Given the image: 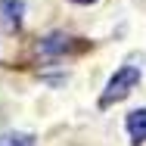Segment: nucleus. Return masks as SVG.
<instances>
[{
  "label": "nucleus",
  "mask_w": 146,
  "mask_h": 146,
  "mask_svg": "<svg viewBox=\"0 0 146 146\" xmlns=\"http://www.w3.org/2000/svg\"><path fill=\"white\" fill-rule=\"evenodd\" d=\"M137 84H140V68H137V65H124V68H118L115 75H112V81L106 84L103 96H100V106L106 109V106H112V103H118V100H124Z\"/></svg>",
  "instance_id": "1"
},
{
  "label": "nucleus",
  "mask_w": 146,
  "mask_h": 146,
  "mask_svg": "<svg viewBox=\"0 0 146 146\" xmlns=\"http://www.w3.org/2000/svg\"><path fill=\"white\" fill-rule=\"evenodd\" d=\"M22 13H25V3L22 0H0V25L3 28H19L22 25Z\"/></svg>",
  "instance_id": "2"
},
{
  "label": "nucleus",
  "mask_w": 146,
  "mask_h": 146,
  "mask_svg": "<svg viewBox=\"0 0 146 146\" xmlns=\"http://www.w3.org/2000/svg\"><path fill=\"white\" fill-rule=\"evenodd\" d=\"M127 134L134 143H143L146 140V109H137L127 115Z\"/></svg>",
  "instance_id": "3"
},
{
  "label": "nucleus",
  "mask_w": 146,
  "mask_h": 146,
  "mask_svg": "<svg viewBox=\"0 0 146 146\" xmlns=\"http://www.w3.org/2000/svg\"><path fill=\"white\" fill-rule=\"evenodd\" d=\"M72 37H65V34H50L44 44H40V53H47V56H53V53H65L72 44H68Z\"/></svg>",
  "instance_id": "4"
},
{
  "label": "nucleus",
  "mask_w": 146,
  "mask_h": 146,
  "mask_svg": "<svg viewBox=\"0 0 146 146\" xmlns=\"http://www.w3.org/2000/svg\"><path fill=\"white\" fill-rule=\"evenodd\" d=\"M0 146H34V137L25 134V131H13V134L0 137Z\"/></svg>",
  "instance_id": "5"
},
{
  "label": "nucleus",
  "mask_w": 146,
  "mask_h": 146,
  "mask_svg": "<svg viewBox=\"0 0 146 146\" xmlns=\"http://www.w3.org/2000/svg\"><path fill=\"white\" fill-rule=\"evenodd\" d=\"M75 3H93V0H75Z\"/></svg>",
  "instance_id": "6"
}]
</instances>
